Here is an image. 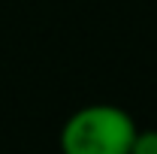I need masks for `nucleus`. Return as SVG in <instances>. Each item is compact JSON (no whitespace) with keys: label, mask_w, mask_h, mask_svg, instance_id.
<instances>
[{"label":"nucleus","mask_w":157,"mask_h":154,"mask_svg":"<svg viewBox=\"0 0 157 154\" xmlns=\"http://www.w3.org/2000/svg\"><path fill=\"white\" fill-rule=\"evenodd\" d=\"M130 154H157V130H136Z\"/></svg>","instance_id":"obj_2"},{"label":"nucleus","mask_w":157,"mask_h":154,"mask_svg":"<svg viewBox=\"0 0 157 154\" xmlns=\"http://www.w3.org/2000/svg\"><path fill=\"white\" fill-rule=\"evenodd\" d=\"M136 121L115 103L82 106L63 121L58 136L60 154H130Z\"/></svg>","instance_id":"obj_1"}]
</instances>
